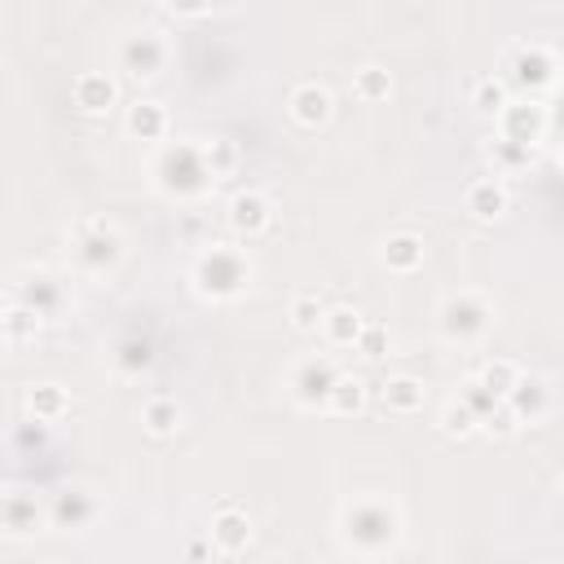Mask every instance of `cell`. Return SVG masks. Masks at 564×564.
I'll use <instances>...</instances> for the list:
<instances>
[{"label": "cell", "mask_w": 564, "mask_h": 564, "mask_svg": "<svg viewBox=\"0 0 564 564\" xmlns=\"http://www.w3.org/2000/svg\"><path fill=\"white\" fill-rule=\"evenodd\" d=\"M335 533L357 555H388L401 542V507L383 494L344 498L335 511Z\"/></svg>", "instance_id": "obj_1"}, {"label": "cell", "mask_w": 564, "mask_h": 564, "mask_svg": "<svg viewBox=\"0 0 564 564\" xmlns=\"http://www.w3.org/2000/svg\"><path fill=\"white\" fill-rule=\"evenodd\" d=\"M145 172H150V185L172 203H194V198L212 194V185H216V176H212V167L203 159V141H189V137L163 141L150 154Z\"/></svg>", "instance_id": "obj_2"}, {"label": "cell", "mask_w": 564, "mask_h": 564, "mask_svg": "<svg viewBox=\"0 0 564 564\" xmlns=\"http://www.w3.org/2000/svg\"><path fill=\"white\" fill-rule=\"evenodd\" d=\"M189 282H194V291H198L203 300L229 304V300H238V295L251 291V282H256V260H251L242 247H234V242H212L207 251L194 256Z\"/></svg>", "instance_id": "obj_3"}, {"label": "cell", "mask_w": 564, "mask_h": 564, "mask_svg": "<svg viewBox=\"0 0 564 564\" xmlns=\"http://www.w3.org/2000/svg\"><path fill=\"white\" fill-rule=\"evenodd\" d=\"M498 317V304L480 286H458L436 304V335L445 344H480Z\"/></svg>", "instance_id": "obj_4"}, {"label": "cell", "mask_w": 564, "mask_h": 564, "mask_svg": "<svg viewBox=\"0 0 564 564\" xmlns=\"http://www.w3.org/2000/svg\"><path fill=\"white\" fill-rule=\"evenodd\" d=\"M123 251H128V242H123V234H119L106 216L75 220V229H70V264H75L79 273L101 278V273L119 269Z\"/></svg>", "instance_id": "obj_5"}, {"label": "cell", "mask_w": 564, "mask_h": 564, "mask_svg": "<svg viewBox=\"0 0 564 564\" xmlns=\"http://www.w3.org/2000/svg\"><path fill=\"white\" fill-rule=\"evenodd\" d=\"M167 57H172V48H167L163 31H154V26H137V31H128L123 44H119V70H123L128 79H137V84L159 79V75L167 70Z\"/></svg>", "instance_id": "obj_6"}, {"label": "cell", "mask_w": 564, "mask_h": 564, "mask_svg": "<svg viewBox=\"0 0 564 564\" xmlns=\"http://www.w3.org/2000/svg\"><path fill=\"white\" fill-rule=\"evenodd\" d=\"M335 383H339V370H335V361H330L326 352L300 357V361L291 366V375H286V392H291V401H295L300 410H326Z\"/></svg>", "instance_id": "obj_7"}, {"label": "cell", "mask_w": 564, "mask_h": 564, "mask_svg": "<svg viewBox=\"0 0 564 564\" xmlns=\"http://www.w3.org/2000/svg\"><path fill=\"white\" fill-rule=\"evenodd\" d=\"M507 70H511V84H520V88L533 97V93L555 88V79H560V57H555V48H546V44H516Z\"/></svg>", "instance_id": "obj_8"}, {"label": "cell", "mask_w": 564, "mask_h": 564, "mask_svg": "<svg viewBox=\"0 0 564 564\" xmlns=\"http://www.w3.org/2000/svg\"><path fill=\"white\" fill-rule=\"evenodd\" d=\"M546 128H551V115H546V106H538L533 97L511 101V106L498 115V137H502V141H516V145H524V150H538V141H542Z\"/></svg>", "instance_id": "obj_9"}, {"label": "cell", "mask_w": 564, "mask_h": 564, "mask_svg": "<svg viewBox=\"0 0 564 564\" xmlns=\"http://www.w3.org/2000/svg\"><path fill=\"white\" fill-rule=\"evenodd\" d=\"M97 511H101V502H97L93 489L66 485V489H57L53 502H48V524L62 529V533H75V529H88V524L97 520Z\"/></svg>", "instance_id": "obj_10"}, {"label": "cell", "mask_w": 564, "mask_h": 564, "mask_svg": "<svg viewBox=\"0 0 564 564\" xmlns=\"http://www.w3.org/2000/svg\"><path fill=\"white\" fill-rule=\"evenodd\" d=\"M0 524L9 538H35L48 524V507H40V498L26 489H9L0 502Z\"/></svg>", "instance_id": "obj_11"}, {"label": "cell", "mask_w": 564, "mask_h": 564, "mask_svg": "<svg viewBox=\"0 0 564 564\" xmlns=\"http://www.w3.org/2000/svg\"><path fill=\"white\" fill-rule=\"evenodd\" d=\"M70 101L84 110V115H110L115 106H119V84H115V75H106V70H79L75 79H70Z\"/></svg>", "instance_id": "obj_12"}, {"label": "cell", "mask_w": 564, "mask_h": 564, "mask_svg": "<svg viewBox=\"0 0 564 564\" xmlns=\"http://www.w3.org/2000/svg\"><path fill=\"white\" fill-rule=\"evenodd\" d=\"M225 220H229V229L238 238H260L273 225V207H269V198L260 189H238L229 198V207H225Z\"/></svg>", "instance_id": "obj_13"}, {"label": "cell", "mask_w": 564, "mask_h": 564, "mask_svg": "<svg viewBox=\"0 0 564 564\" xmlns=\"http://www.w3.org/2000/svg\"><path fill=\"white\" fill-rule=\"evenodd\" d=\"M286 110H291V119H295L300 128H322V123L335 115V97H330V88H326V84L304 79V84H295V88H291Z\"/></svg>", "instance_id": "obj_14"}, {"label": "cell", "mask_w": 564, "mask_h": 564, "mask_svg": "<svg viewBox=\"0 0 564 564\" xmlns=\"http://www.w3.org/2000/svg\"><path fill=\"white\" fill-rule=\"evenodd\" d=\"M9 295H13V300H22L26 308H35L44 322H48V317H57V313L66 308V286H62L57 278H48V273H31V278H22Z\"/></svg>", "instance_id": "obj_15"}, {"label": "cell", "mask_w": 564, "mask_h": 564, "mask_svg": "<svg viewBox=\"0 0 564 564\" xmlns=\"http://www.w3.org/2000/svg\"><path fill=\"white\" fill-rule=\"evenodd\" d=\"M251 520H247V511H238V507H220L216 516H212V524H207V542L220 551V555H238V551H247L251 546Z\"/></svg>", "instance_id": "obj_16"}, {"label": "cell", "mask_w": 564, "mask_h": 564, "mask_svg": "<svg viewBox=\"0 0 564 564\" xmlns=\"http://www.w3.org/2000/svg\"><path fill=\"white\" fill-rule=\"evenodd\" d=\"M123 132L132 137V141H163L167 137V110H163V101H154V97H137L128 110H123Z\"/></svg>", "instance_id": "obj_17"}, {"label": "cell", "mask_w": 564, "mask_h": 564, "mask_svg": "<svg viewBox=\"0 0 564 564\" xmlns=\"http://www.w3.org/2000/svg\"><path fill=\"white\" fill-rule=\"evenodd\" d=\"M423 256H427V247H423V238L410 234V229H397V234H388V238L379 242V264H383L388 273H414V269H423Z\"/></svg>", "instance_id": "obj_18"}, {"label": "cell", "mask_w": 564, "mask_h": 564, "mask_svg": "<svg viewBox=\"0 0 564 564\" xmlns=\"http://www.w3.org/2000/svg\"><path fill=\"white\" fill-rule=\"evenodd\" d=\"M379 401H383L388 414H414L427 401V383L419 375H388L379 383Z\"/></svg>", "instance_id": "obj_19"}, {"label": "cell", "mask_w": 564, "mask_h": 564, "mask_svg": "<svg viewBox=\"0 0 564 564\" xmlns=\"http://www.w3.org/2000/svg\"><path fill=\"white\" fill-rule=\"evenodd\" d=\"M507 207H511V194H507V185L498 176H480V181L467 185V212L476 220H502Z\"/></svg>", "instance_id": "obj_20"}, {"label": "cell", "mask_w": 564, "mask_h": 564, "mask_svg": "<svg viewBox=\"0 0 564 564\" xmlns=\"http://www.w3.org/2000/svg\"><path fill=\"white\" fill-rule=\"evenodd\" d=\"M22 405H26V414H31L35 423H53V419H62V414L70 410V397H66L62 383L44 379V383H31V388L22 392Z\"/></svg>", "instance_id": "obj_21"}, {"label": "cell", "mask_w": 564, "mask_h": 564, "mask_svg": "<svg viewBox=\"0 0 564 564\" xmlns=\"http://www.w3.org/2000/svg\"><path fill=\"white\" fill-rule=\"evenodd\" d=\"M361 330H366V317H361L352 304H335V308H326V322H322L326 344H335V348H357Z\"/></svg>", "instance_id": "obj_22"}, {"label": "cell", "mask_w": 564, "mask_h": 564, "mask_svg": "<svg viewBox=\"0 0 564 564\" xmlns=\"http://www.w3.org/2000/svg\"><path fill=\"white\" fill-rule=\"evenodd\" d=\"M110 361L119 375H145L154 366V339L145 335H119L110 348Z\"/></svg>", "instance_id": "obj_23"}, {"label": "cell", "mask_w": 564, "mask_h": 564, "mask_svg": "<svg viewBox=\"0 0 564 564\" xmlns=\"http://www.w3.org/2000/svg\"><path fill=\"white\" fill-rule=\"evenodd\" d=\"M507 405L516 410V419H520V423H538V419L546 414V405H551V392H546V383H542V379L520 375V383L511 388Z\"/></svg>", "instance_id": "obj_24"}, {"label": "cell", "mask_w": 564, "mask_h": 564, "mask_svg": "<svg viewBox=\"0 0 564 564\" xmlns=\"http://www.w3.org/2000/svg\"><path fill=\"white\" fill-rule=\"evenodd\" d=\"M352 97L357 101H388L392 97V70L388 66H379V62H366V66H357L352 70Z\"/></svg>", "instance_id": "obj_25"}, {"label": "cell", "mask_w": 564, "mask_h": 564, "mask_svg": "<svg viewBox=\"0 0 564 564\" xmlns=\"http://www.w3.org/2000/svg\"><path fill=\"white\" fill-rule=\"evenodd\" d=\"M471 106H476V115H485V119L498 123V115L511 106V88H507V79H498V75H480V79L471 84Z\"/></svg>", "instance_id": "obj_26"}, {"label": "cell", "mask_w": 564, "mask_h": 564, "mask_svg": "<svg viewBox=\"0 0 564 564\" xmlns=\"http://www.w3.org/2000/svg\"><path fill=\"white\" fill-rule=\"evenodd\" d=\"M4 344H26V339H35L40 335V326H44V317L35 313V308H26L22 300H4Z\"/></svg>", "instance_id": "obj_27"}, {"label": "cell", "mask_w": 564, "mask_h": 564, "mask_svg": "<svg viewBox=\"0 0 564 564\" xmlns=\"http://www.w3.org/2000/svg\"><path fill=\"white\" fill-rule=\"evenodd\" d=\"M436 427H441L445 436H454V441H467V436L480 432V414H476L463 397H449V401L441 405V414H436Z\"/></svg>", "instance_id": "obj_28"}, {"label": "cell", "mask_w": 564, "mask_h": 564, "mask_svg": "<svg viewBox=\"0 0 564 564\" xmlns=\"http://www.w3.org/2000/svg\"><path fill=\"white\" fill-rule=\"evenodd\" d=\"M366 401H370L366 379H361V375H339V383H335V392H330L326 410H330V414H339V419H348V414H361V410H366Z\"/></svg>", "instance_id": "obj_29"}, {"label": "cell", "mask_w": 564, "mask_h": 564, "mask_svg": "<svg viewBox=\"0 0 564 564\" xmlns=\"http://www.w3.org/2000/svg\"><path fill=\"white\" fill-rule=\"evenodd\" d=\"M471 379H476L485 392H494L498 401H507V397H511V388L520 383V366H516V361H507V357H494V361H485Z\"/></svg>", "instance_id": "obj_30"}, {"label": "cell", "mask_w": 564, "mask_h": 564, "mask_svg": "<svg viewBox=\"0 0 564 564\" xmlns=\"http://www.w3.org/2000/svg\"><path fill=\"white\" fill-rule=\"evenodd\" d=\"M141 427H145L150 436H172V432L181 427V405H176L172 397H150V401L141 405Z\"/></svg>", "instance_id": "obj_31"}, {"label": "cell", "mask_w": 564, "mask_h": 564, "mask_svg": "<svg viewBox=\"0 0 564 564\" xmlns=\"http://www.w3.org/2000/svg\"><path fill=\"white\" fill-rule=\"evenodd\" d=\"M286 317H291V326H295L300 335H317V330H322V322H326V308H322L317 291H300V295H291Z\"/></svg>", "instance_id": "obj_32"}, {"label": "cell", "mask_w": 564, "mask_h": 564, "mask_svg": "<svg viewBox=\"0 0 564 564\" xmlns=\"http://www.w3.org/2000/svg\"><path fill=\"white\" fill-rule=\"evenodd\" d=\"M203 159H207V167H212L216 181L234 176L238 163H242V154H238V145H234L229 137H212V141H203Z\"/></svg>", "instance_id": "obj_33"}, {"label": "cell", "mask_w": 564, "mask_h": 564, "mask_svg": "<svg viewBox=\"0 0 564 564\" xmlns=\"http://www.w3.org/2000/svg\"><path fill=\"white\" fill-rule=\"evenodd\" d=\"M489 159H494V167H502V172H520V167H529V163H533V150H524V145H516V141L494 137V141H489Z\"/></svg>", "instance_id": "obj_34"}, {"label": "cell", "mask_w": 564, "mask_h": 564, "mask_svg": "<svg viewBox=\"0 0 564 564\" xmlns=\"http://www.w3.org/2000/svg\"><path fill=\"white\" fill-rule=\"evenodd\" d=\"M388 348H392V335H388V326H379V322H366V330H361V339H357V352H361L366 361H379V357H388Z\"/></svg>", "instance_id": "obj_35"}, {"label": "cell", "mask_w": 564, "mask_h": 564, "mask_svg": "<svg viewBox=\"0 0 564 564\" xmlns=\"http://www.w3.org/2000/svg\"><path fill=\"white\" fill-rule=\"evenodd\" d=\"M520 427H524V423L516 419V410H511L507 401H502V405H498V410H494V414L480 423V432H489V436H498V441H511Z\"/></svg>", "instance_id": "obj_36"}, {"label": "cell", "mask_w": 564, "mask_h": 564, "mask_svg": "<svg viewBox=\"0 0 564 564\" xmlns=\"http://www.w3.org/2000/svg\"><path fill=\"white\" fill-rule=\"evenodd\" d=\"M458 397H463V401H467V405H471V410H476V414H480V423H485V419H489V414H494V410H498V405H502V401H498V397H494V392H485V388H480V383H476V379H467V383H463V392H458Z\"/></svg>", "instance_id": "obj_37"}, {"label": "cell", "mask_w": 564, "mask_h": 564, "mask_svg": "<svg viewBox=\"0 0 564 564\" xmlns=\"http://www.w3.org/2000/svg\"><path fill=\"white\" fill-rule=\"evenodd\" d=\"M167 18H212V4H159Z\"/></svg>", "instance_id": "obj_38"}, {"label": "cell", "mask_w": 564, "mask_h": 564, "mask_svg": "<svg viewBox=\"0 0 564 564\" xmlns=\"http://www.w3.org/2000/svg\"><path fill=\"white\" fill-rule=\"evenodd\" d=\"M546 115H551V128H560V137H564V97H555V106H546Z\"/></svg>", "instance_id": "obj_39"}, {"label": "cell", "mask_w": 564, "mask_h": 564, "mask_svg": "<svg viewBox=\"0 0 564 564\" xmlns=\"http://www.w3.org/2000/svg\"><path fill=\"white\" fill-rule=\"evenodd\" d=\"M560 489H564V480H560Z\"/></svg>", "instance_id": "obj_40"}, {"label": "cell", "mask_w": 564, "mask_h": 564, "mask_svg": "<svg viewBox=\"0 0 564 564\" xmlns=\"http://www.w3.org/2000/svg\"><path fill=\"white\" fill-rule=\"evenodd\" d=\"M560 159H564V154H560Z\"/></svg>", "instance_id": "obj_41"}, {"label": "cell", "mask_w": 564, "mask_h": 564, "mask_svg": "<svg viewBox=\"0 0 564 564\" xmlns=\"http://www.w3.org/2000/svg\"><path fill=\"white\" fill-rule=\"evenodd\" d=\"M57 564H62V560H57Z\"/></svg>", "instance_id": "obj_42"}]
</instances>
